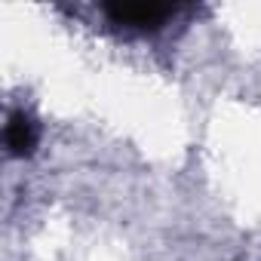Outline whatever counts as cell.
Instances as JSON below:
<instances>
[{
	"label": "cell",
	"instance_id": "6da1fadb",
	"mask_svg": "<svg viewBox=\"0 0 261 261\" xmlns=\"http://www.w3.org/2000/svg\"><path fill=\"white\" fill-rule=\"evenodd\" d=\"M172 13H175V7H166V4H108L105 7V16L111 25L139 28V31L160 28Z\"/></svg>",
	"mask_w": 261,
	"mask_h": 261
},
{
	"label": "cell",
	"instance_id": "7a4b0ae2",
	"mask_svg": "<svg viewBox=\"0 0 261 261\" xmlns=\"http://www.w3.org/2000/svg\"><path fill=\"white\" fill-rule=\"evenodd\" d=\"M40 139V129L34 123V117H28L25 111H13L10 123H7V151L10 157H31Z\"/></svg>",
	"mask_w": 261,
	"mask_h": 261
}]
</instances>
